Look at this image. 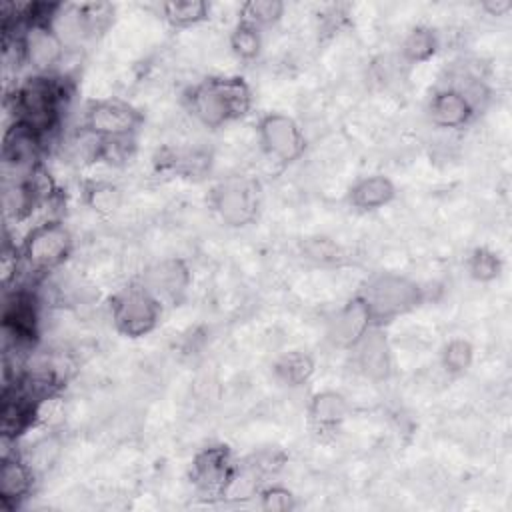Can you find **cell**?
I'll list each match as a JSON object with an SVG mask.
<instances>
[{
    "label": "cell",
    "instance_id": "cell-1",
    "mask_svg": "<svg viewBox=\"0 0 512 512\" xmlns=\"http://www.w3.org/2000/svg\"><path fill=\"white\" fill-rule=\"evenodd\" d=\"M186 106L200 124L218 128L250 110L252 92L238 76L208 78L188 90Z\"/></svg>",
    "mask_w": 512,
    "mask_h": 512
},
{
    "label": "cell",
    "instance_id": "cell-2",
    "mask_svg": "<svg viewBox=\"0 0 512 512\" xmlns=\"http://www.w3.org/2000/svg\"><path fill=\"white\" fill-rule=\"evenodd\" d=\"M64 100L62 78L32 74L16 86L12 96L14 122L26 126L42 140L58 126Z\"/></svg>",
    "mask_w": 512,
    "mask_h": 512
},
{
    "label": "cell",
    "instance_id": "cell-3",
    "mask_svg": "<svg viewBox=\"0 0 512 512\" xmlns=\"http://www.w3.org/2000/svg\"><path fill=\"white\" fill-rule=\"evenodd\" d=\"M72 250V236L70 232L54 220L36 224L26 238L22 240V246L18 248L22 266L32 272L34 276L46 274L54 268H58Z\"/></svg>",
    "mask_w": 512,
    "mask_h": 512
},
{
    "label": "cell",
    "instance_id": "cell-4",
    "mask_svg": "<svg viewBox=\"0 0 512 512\" xmlns=\"http://www.w3.org/2000/svg\"><path fill=\"white\" fill-rule=\"evenodd\" d=\"M366 304L372 324L394 318L418 304V286L396 274H380L372 278L360 296Z\"/></svg>",
    "mask_w": 512,
    "mask_h": 512
},
{
    "label": "cell",
    "instance_id": "cell-5",
    "mask_svg": "<svg viewBox=\"0 0 512 512\" xmlns=\"http://www.w3.org/2000/svg\"><path fill=\"white\" fill-rule=\"evenodd\" d=\"M160 318V302L142 286L124 288L112 300V320L116 328L130 338H138L154 330Z\"/></svg>",
    "mask_w": 512,
    "mask_h": 512
},
{
    "label": "cell",
    "instance_id": "cell-6",
    "mask_svg": "<svg viewBox=\"0 0 512 512\" xmlns=\"http://www.w3.org/2000/svg\"><path fill=\"white\" fill-rule=\"evenodd\" d=\"M142 122V114L128 102L106 98L92 100L84 110L82 128L100 140L108 138H134Z\"/></svg>",
    "mask_w": 512,
    "mask_h": 512
},
{
    "label": "cell",
    "instance_id": "cell-7",
    "mask_svg": "<svg viewBox=\"0 0 512 512\" xmlns=\"http://www.w3.org/2000/svg\"><path fill=\"white\" fill-rule=\"evenodd\" d=\"M214 210L230 226L248 224L258 210V184L250 178H230L212 192Z\"/></svg>",
    "mask_w": 512,
    "mask_h": 512
},
{
    "label": "cell",
    "instance_id": "cell-8",
    "mask_svg": "<svg viewBox=\"0 0 512 512\" xmlns=\"http://www.w3.org/2000/svg\"><path fill=\"white\" fill-rule=\"evenodd\" d=\"M258 138L264 152L280 162H294L304 152V134L286 114L272 112L258 124Z\"/></svg>",
    "mask_w": 512,
    "mask_h": 512
},
{
    "label": "cell",
    "instance_id": "cell-9",
    "mask_svg": "<svg viewBox=\"0 0 512 512\" xmlns=\"http://www.w3.org/2000/svg\"><path fill=\"white\" fill-rule=\"evenodd\" d=\"M238 468L224 446L202 450L192 462V480L208 496H226Z\"/></svg>",
    "mask_w": 512,
    "mask_h": 512
},
{
    "label": "cell",
    "instance_id": "cell-10",
    "mask_svg": "<svg viewBox=\"0 0 512 512\" xmlns=\"http://www.w3.org/2000/svg\"><path fill=\"white\" fill-rule=\"evenodd\" d=\"M190 282L188 268L180 260H164L150 266L142 276V286L162 304L164 300L178 302Z\"/></svg>",
    "mask_w": 512,
    "mask_h": 512
},
{
    "label": "cell",
    "instance_id": "cell-11",
    "mask_svg": "<svg viewBox=\"0 0 512 512\" xmlns=\"http://www.w3.org/2000/svg\"><path fill=\"white\" fill-rule=\"evenodd\" d=\"M472 104L454 88L446 86L430 98L428 116L438 128H462L474 116Z\"/></svg>",
    "mask_w": 512,
    "mask_h": 512
},
{
    "label": "cell",
    "instance_id": "cell-12",
    "mask_svg": "<svg viewBox=\"0 0 512 512\" xmlns=\"http://www.w3.org/2000/svg\"><path fill=\"white\" fill-rule=\"evenodd\" d=\"M34 470L20 458L18 454H10L2 458L0 464V498L8 506H16L22 498H26L32 490Z\"/></svg>",
    "mask_w": 512,
    "mask_h": 512
},
{
    "label": "cell",
    "instance_id": "cell-13",
    "mask_svg": "<svg viewBox=\"0 0 512 512\" xmlns=\"http://www.w3.org/2000/svg\"><path fill=\"white\" fill-rule=\"evenodd\" d=\"M372 328V318L362 302V298H354L340 312H336L330 322V336L344 346H354L368 330Z\"/></svg>",
    "mask_w": 512,
    "mask_h": 512
},
{
    "label": "cell",
    "instance_id": "cell-14",
    "mask_svg": "<svg viewBox=\"0 0 512 512\" xmlns=\"http://www.w3.org/2000/svg\"><path fill=\"white\" fill-rule=\"evenodd\" d=\"M352 348L356 350L358 366L364 370L366 376L384 378L388 374V368H390L388 346L384 336L378 330L370 328Z\"/></svg>",
    "mask_w": 512,
    "mask_h": 512
},
{
    "label": "cell",
    "instance_id": "cell-15",
    "mask_svg": "<svg viewBox=\"0 0 512 512\" xmlns=\"http://www.w3.org/2000/svg\"><path fill=\"white\" fill-rule=\"evenodd\" d=\"M394 184L384 176H366L350 188V202L360 210H376L394 198Z\"/></svg>",
    "mask_w": 512,
    "mask_h": 512
},
{
    "label": "cell",
    "instance_id": "cell-16",
    "mask_svg": "<svg viewBox=\"0 0 512 512\" xmlns=\"http://www.w3.org/2000/svg\"><path fill=\"white\" fill-rule=\"evenodd\" d=\"M346 400L336 392H320L310 402V418L320 430L336 428L346 416Z\"/></svg>",
    "mask_w": 512,
    "mask_h": 512
},
{
    "label": "cell",
    "instance_id": "cell-17",
    "mask_svg": "<svg viewBox=\"0 0 512 512\" xmlns=\"http://www.w3.org/2000/svg\"><path fill=\"white\" fill-rule=\"evenodd\" d=\"M162 18L174 28H188L208 18V4L202 0H172L160 4Z\"/></svg>",
    "mask_w": 512,
    "mask_h": 512
},
{
    "label": "cell",
    "instance_id": "cell-18",
    "mask_svg": "<svg viewBox=\"0 0 512 512\" xmlns=\"http://www.w3.org/2000/svg\"><path fill=\"white\" fill-rule=\"evenodd\" d=\"M166 168H170L176 174L182 176H202L210 168V154L198 148H186V150H174L168 152V156L162 162Z\"/></svg>",
    "mask_w": 512,
    "mask_h": 512
},
{
    "label": "cell",
    "instance_id": "cell-19",
    "mask_svg": "<svg viewBox=\"0 0 512 512\" xmlns=\"http://www.w3.org/2000/svg\"><path fill=\"white\" fill-rule=\"evenodd\" d=\"M284 14V4L278 0H250L240 8V20L262 30L276 24Z\"/></svg>",
    "mask_w": 512,
    "mask_h": 512
},
{
    "label": "cell",
    "instance_id": "cell-20",
    "mask_svg": "<svg viewBox=\"0 0 512 512\" xmlns=\"http://www.w3.org/2000/svg\"><path fill=\"white\" fill-rule=\"evenodd\" d=\"M438 48V38L434 34V30L430 28H414L402 42V58L410 64L416 62H424L430 56H434Z\"/></svg>",
    "mask_w": 512,
    "mask_h": 512
},
{
    "label": "cell",
    "instance_id": "cell-21",
    "mask_svg": "<svg viewBox=\"0 0 512 512\" xmlns=\"http://www.w3.org/2000/svg\"><path fill=\"white\" fill-rule=\"evenodd\" d=\"M274 370H276V376H278L284 384H288V386H300V384H304V382L310 378V374H312V370H314V364H312V360H310L306 354H302V352H292V354L282 356V358L276 362Z\"/></svg>",
    "mask_w": 512,
    "mask_h": 512
},
{
    "label": "cell",
    "instance_id": "cell-22",
    "mask_svg": "<svg viewBox=\"0 0 512 512\" xmlns=\"http://www.w3.org/2000/svg\"><path fill=\"white\" fill-rule=\"evenodd\" d=\"M230 48L232 52L240 58V60H254L260 54L262 48V36L260 30L246 24V22H238L230 34Z\"/></svg>",
    "mask_w": 512,
    "mask_h": 512
},
{
    "label": "cell",
    "instance_id": "cell-23",
    "mask_svg": "<svg viewBox=\"0 0 512 512\" xmlns=\"http://www.w3.org/2000/svg\"><path fill=\"white\" fill-rule=\"evenodd\" d=\"M88 204L98 212H110L118 206V190L106 182H94L86 190Z\"/></svg>",
    "mask_w": 512,
    "mask_h": 512
},
{
    "label": "cell",
    "instance_id": "cell-24",
    "mask_svg": "<svg viewBox=\"0 0 512 512\" xmlns=\"http://www.w3.org/2000/svg\"><path fill=\"white\" fill-rule=\"evenodd\" d=\"M472 360V348L468 342L464 340H452L442 354V362L446 366V370L450 372H462L470 366Z\"/></svg>",
    "mask_w": 512,
    "mask_h": 512
},
{
    "label": "cell",
    "instance_id": "cell-25",
    "mask_svg": "<svg viewBox=\"0 0 512 512\" xmlns=\"http://www.w3.org/2000/svg\"><path fill=\"white\" fill-rule=\"evenodd\" d=\"M498 270H500V266H498V260H496V256L492 252L480 248V250H476L472 254V258H470V272H472L474 278L490 280V278H494L498 274Z\"/></svg>",
    "mask_w": 512,
    "mask_h": 512
},
{
    "label": "cell",
    "instance_id": "cell-26",
    "mask_svg": "<svg viewBox=\"0 0 512 512\" xmlns=\"http://www.w3.org/2000/svg\"><path fill=\"white\" fill-rule=\"evenodd\" d=\"M306 254L318 262H328V260H338V246H334L330 240L318 238L308 242Z\"/></svg>",
    "mask_w": 512,
    "mask_h": 512
},
{
    "label": "cell",
    "instance_id": "cell-27",
    "mask_svg": "<svg viewBox=\"0 0 512 512\" xmlns=\"http://www.w3.org/2000/svg\"><path fill=\"white\" fill-rule=\"evenodd\" d=\"M264 498V508H272V510H286L290 508V492L282 490V488H270L262 494Z\"/></svg>",
    "mask_w": 512,
    "mask_h": 512
}]
</instances>
